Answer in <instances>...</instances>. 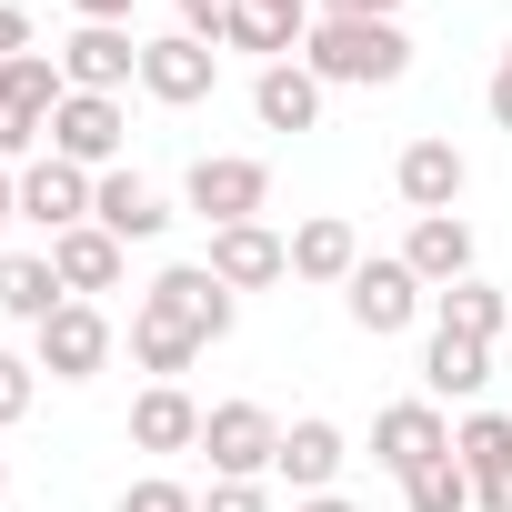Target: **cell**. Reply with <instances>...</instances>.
<instances>
[{
    "mask_svg": "<svg viewBox=\"0 0 512 512\" xmlns=\"http://www.w3.org/2000/svg\"><path fill=\"white\" fill-rule=\"evenodd\" d=\"M302 71L322 81V91H392L402 71H412V41H402V21H312V41H302Z\"/></svg>",
    "mask_w": 512,
    "mask_h": 512,
    "instance_id": "cell-1",
    "label": "cell"
},
{
    "mask_svg": "<svg viewBox=\"0 0 512 512\" xmlns=\"http://www.w3.org/2000/svg\"><path fill=\"white\" fill-rule=\"evenodd\" d=\"M141 312H151V322H171V332H191V342L211 352V342H221V332L241 322V292H231V282H221L211 262H171V272H161V282L141 292Z\"/></svg>",
    "mask_w": 512,
    "mask_h": 512,
    "instance_id": "cell-2",
    "label": "cell"
},
{
    "mask_svg": "<svg viewBox=\"0 0 512 512\" xmlns=\"http://www.w3.org/2000/svg\"><path fill=\"white\" fill-rule=\"evenodd\" d=\"M181 201H191L211 231L262 221V211H272V161H251V151H201V161L181 171Z\"/></svg>",
    "mask_w": 512,
    "mask_h": 512,
    "instance_id": "cell-3",
    "label": "cell"
},
{
    "mask_svg": "<svg viewBox=\"0 0 512 512\" xmlns=\"http://www.w3.org/2000/svg\"><path fill=\"white\" fill-rule=\"evenodd\" d=\"M422 272L402 262V251H362V272L342 282V312H352V332H372V342H392V332H412L422 322Z\"/></svg>",
    "mask_w": 512,
    "mask_h": 512,
    "instance_id": "cell-4",
    "label": "cell"
},
{
    "mask_svg": "<svg viewBox=\"0 0 512 512\" xmlns=\"http://www.w3.org/2000/svg\"><path fill=\"white\" fill-rule=\"evenodd\" d=\"M201 452H211V482H272L282 422H272L262 402H211V412H201Z\"/></svg>",
    "mask_w": 512,
    "mask_h": 512,
    "instance_id": "cell-5",
    "label": "cell"
},
{
    "mask_svg": "<svg viewBox=\"0 0 512 512\" xmlns=\"http://www.w3.org/2000/svg\"><path fill=\"white\" fill-rule=\"evenodd\" d=\"M71 101V81H61V61H0V161H21L31 141H51V111Z\"/></svg>",
    "mask_w": 512,
    "mask_h": 512,
    "instance_id": "cell-6",
    "label": "cell"
},
{
    "mask_svg": "<svg viewBox=\"0 0 512 512\" xmlns=\"http://www.w3.org/2000/svg\"><path fill=\"white\" fill-rule=\"evenodd\" d=\"M121 141H131V111H121L111 91H71V101L51 111V151H61V161H81L91 181H101V171H121Z\"/></svg>",
    "mask_w": 512,
    "mask_h": 512,
    "instance_id": "cell-7",
    "label": "cell"
},
{
    "mask_svg": "<svg viewBox=\"0 0 512 512\" xmlns=\"http://www.w3.org/2000/svg\"><path fill=\"white\" fill-rule=\"evenodd\" d=\"M211 81H221V51H211L201 31H161V41H141V91H151L161 111L211 101Z\"/></svg>",
    "mask_w": 512,
    "mask_h": 512,
    "instance_id": "cell-8",
    "label": "cell"
},
{
    "mask_svg": "<svg viewBox=\"0 0 512 512\" xmlns=\"http://www.w3.org/2000/svg\"><path fill=\"white\" fill-rule=\"evenodd\" d=\"M51 61H61V81H71V91H111V101L141 81V41H131L121 21H81Z\"/></svg>",
    "mask_w": 512,
    "mask_h": 512,
    "instance_id": "cell-9",
    "label": "cell"
},
{
    "mask_svg": "<svg viewBox=\"0 0 512 512\" xmlns=\"http://www.w3.org/2000/svg\"><path fill=\"white\" fill-rule=\"evenodd\" d=\"M31 352H41L51 382H91V372L111 362V312H101V302H61V312L31 332Z\"/></svg>",
    "mask_w": 512,
    "mask_h": 512,
    "instance_id": "cell-10",
    "label": "cell"
},
{
    "mask_svg": "<svg viewBox=\"0 0 512 512\" xmlns=\"http://www.w3.org/2000/svg\"><path fill=\"white\" fill-rule=\"evenodd\" d=\"M452 462H462V482H472V512H512V422H502V412H462Z\"/></svg>",
    "mask_w": 512,
    "mask_h": 512,
    "instance_id": "cell-11",
    "label": "cell"
},
{
    "mask_svg": "<svg viewBox=\"0 0 512 512\" xmlns=\"http://www.w3.org/2000/svg\"><path fill=\"white\" fill-rule=\"evenodd\" d=\"M201 262H211L231 292H272V282H292V241H282L272 221H231V231H211Z\"/></svg>",
    "mask_w": 512,
    "mask_h": 512,
    "instance_id": "cell-12",
    "label": "cell"
},
{
    "mask_svg": "<svg viewBox=\"0 0 512 512\" xmlns=\"http://www.w3.org/2000/svg\"><path fill=\"white\" fill-rule=\"evenodd\" d=\"M452 452V422H442V402H392V412H372V462L402 482V472H422V462H442Z\"/></svg>",
    "mask_w": 512,
    "mask_h": 512,
    "instance_id": "cell-13",
    "label": "cell"
},
{
    "mask_svg": "<svg viewBox=\"0 0 512 512\" xmlns=\"http://www.w3.org/2000/svg\"><path fill=\"white\" fill-rule=\"evenodd\" d=\"M462 181H472V161H462L442 131L402 141V161H392V191H402L412 211H452V201H462Z\"/></svg>",
    "mask_w": 512,
    "mask_h": 512,
    "instance_id": "cell-14",
    "label": "cell"
},
{
    "mask_svg": "<svg viewBox=\"0 0 512 512\" xmlns=\"http://www.w3.org/2000/svg\"><path fill=\"white\" fill-rule=\"evenodd\" d=\"M21 221H41L51 241H61V231H81V221H91V171H81V161H61V151H51V161H31V171H21Z\"/></svg>",
    "mask_w": 512,
    "mask_h": 512,
    "instance_id": "cell-15",
    "label": "cell"
},
{
    "mask_svg": "<svg viewBox=\"0 0 512 512\" xmlns=\"http://www.w3.org/2000/svg\"><path fill=\"white\" fill-rule=\"evenodd\" d=\"M342 462H352V442H342V422H322V412H302V422H282V482L312 502V492H332L342 482Z\"/></svg>",
    "mask_w": 512,
    "mask_h": 512,
    "instance_id": "cell-16",
    "label": "cell"
},
{
    "mask_svg": "<svg viewBox=\"0 0 512 512\" xmlns=\"http://www.w3.org/2000/svg\"><path fill=\"white\" fill-rule=\"evenodd\" d=\"M91 221H101L111 241H161V231H171V201H161L141 171H101V181H91Z\"/></svg>",
    "mask_w": 512,
    "mask_h": 512,
    "instance_id": "cell-17",
    "label": "cell"
},
{
    "mask_svg": "<svg viewBox=\"0 0 512 512\" xmlns=\"http://www.w3.org/2000/svg\"><path fill=\"white\" fill-rule=\"evenodd\" d=\"M402 262L422 272V292L472 282V221H462V211H422V221H412V241H402Z\"/></svg>",
    "mask_w": 512,
    "mask_h": 512,
    "instance_id": "cell-18",
    "label": "cell"
},
{
    "mask_svg": "<svg viewBox=\"0 0 512 512\" xmlns=\"http://www.w3.org/2000/svg\"><path fill=\"white\" fill-rule=\"evenodd\" d=\"M302 41H312V31H302V21H282L272 0H231V11L211 21V51H251L262 71H272V61H292Z\"/></svg>",
    "mask_w": 512,
    "mask_h": 512,
    "instance_id": "cell-19",
    "label": "cell"
},
{
    "mask_svg": "<svg viewBox=\"0 0 512 512\" xmlns=\"http://www.w3.org/2000/svg\"><path fill=\"white\" fill-rule=\"evenodd\" d=\"M121 262H131V241H111L101 221H81V231H61V241H51V272H61V292H71V302L111 292V282H121Z\"/></svg>",
    "mask_w": 512,
    "mask_h": 512,
    "instance_id": "cell-20",
    "label": "cell"
},
{
    "mask_svg": "<svg viewBox=\"0 0 512 512\" xmlns=\"http://www.w3.org/2000/svg\"><path fill=\"white\" fill-rule=\"evenodd\" d=\"M352 272H362V231H352L342 211H312V221L292 231V282H332V292H342Z\"/></svg>",
    "mask_w": 512,
    "mask_h": 512,
    "instance_id": "cell-21",
    "label": "cell"
},
{
    "mask_svg": "<svg viewBox=\"0 0 512 512\" xmlns=\"http://www.w3.org/2000/svg\"><path fill=\"white\" fill-rule=\"evenodd\" d=\"M131 442H141V452H201V402H191L181 382H151V392L131 402Z\"/></svg>",
    "mask_w": 512,
    "mask_h": 512,
    "instance_id": "cell-22",
    "label": "cell"
},
{
    "mask_svg": "<svg viewBox=\"0 0 512 512\" xmlns=\"http://www.w3.org/2000/svg\"><path fill=\"white\" fill-rule=\"evenodd\" d=\"M492 382V342H462V332H432L422 342V392L432 402H472Z\"/></svg>",
    "mask_w": 512,
    "mask_h": 512,
    "instance_id": "cell-23",
    "label": "cell"
},
{
    "mask_svg": "<svg viewBox=\"0 0 512 512\" xmlns=\"http://www.w3.org/2000/svg\"><path fill=\"white\" fill-rule=\"evenodd\" d=\"M251 111H262V131H312L322 121V81L302 61H272L262 81H251Z\"/></svg>",
    "mask_w": 512,
    "mask_h": 512,
    "instance_id": "cell-24",
    "label": "cell"
},
{
    "mask_svg": "<svg viewBox=\"0 0 512 512\" xmlns=\"http://www.w3.org/2000/svg\"><path fill=\"white\" fill-rule=\"evenodd\" d=\"M71 292H61V272H51V251H11V262H0V312H11V322H51Z\"/></svg>",
    "mask_w": 512,
    "mask_h": 512,
    "instance_id": "cell-25",
    "label": "cell"
},
{
    "mask_svg": "<svg viewBox=\"0 0 512 512\" xmlns=\"http://www.w3.org/2000/svg\"><path fill=\"white\" fill-rule=\"evenodd\" d=\"M502 322H512V302H502V292H492L482 272H472V282H452V292H432V332H462V342H492Z\"/></svg>",
    "mask_w": 512,
    "mask_h": 512,
    "instance_id": "cell-26",
    "label": "cell"
},
{
    "mask_svg": "<svg viewBox=\"0 0 512 512\" xmlns=\"http://www.w3.org/2000/svg\"><path fill=\"white\" fill-rule=\"evenodd\" d=\"M131 362H141L151 382H181V372L201 362V342H191V332H171V322H151V312H131Z\"/></svg>",
    "mask_w": 512,
    "mask_h": 512,
    "instance_id": "cell-27",
    "label": "cell"
},
{
    "mask_svg": "<svg viewBox=\"0 0 512 512\" xmlns=\"http://www.w3.org/2000/svg\"><path fill=\"white\" fill-rule=\"evenodd\" d=\"M402 512H472V482H462V462L442 452V462L402 472Z\"/></svg>",
    "mask_w": 512,
    "mask_h": 512,
    "instance_id": "cell-28",
    "label": "cell"
},
{
    "mask_svg": "<svg viewBox=\"0 0 512 512\" xmlns=\"http://www.w3.org/2000/svg\"><path fill=\"white\" fill-rule=\"evenodd\" d=\"M121 512H201V492H191V482H171V472H141V482L121 492Z\"/></svg>",
    "mask_w": 512,
    "mask_h": 512,
    "instance_id": "cell-29",
    "label": "cell"
},
{
    "mask_svg": "<svg viewBox=\"0 0 512 512\" xmlns=\"http://www.w3.org/2000/svg\"><path fill=\"white\" fill-rule=\"evenodd\" d=\"M31 392H41V362H21V352H0V432H11V422L31 412Z\"/></svg>",
    "mask_w": 512,
    "mask_h": 512,
    "instance_id": "cell-30",
    "label": "cell"
},
{
    "mask_svg": "<svg viewBox=\"0 0 512 512\" xmlns=\"http://www.w3.org/2000/svg\"><path fill=\"white\" fill-rule=\"evenodd\" d=\"M201 512H272V492H262V482H211Z\"/></svg>",
    "mask_w": 512,
    "mask_h": 512,
    "instance_id": "cell-31",
    "label": "cell"
},
{
    "mask_svg": "<svg viewBox=\"0 0 512 512\" xmlns=\"http://www.w3.org/2000/svg\"><path fill=\"white\" fill-rule=\"evenodd\" d=\"M0 61H31V11L21 0H0Z\"/></svg>",
    "mask_w": 512,
    "mask_h": 512,
    "instance_id": "cell-32",
    "label": "cell"
},
{
    "mask_svg": "<svg viewBox=\"0 0 512 512\" xmlns=\"http://www.w3.org/2000/svg\"><path fill=\"white\" fill-rule=\"evenodd\" d=\"M482 101H492V131H512V41H502V61H492V91H482Z\"/></svg>",
    "mask_w": 512,
    "mask_h": 512,
    "instance_id": "cell-33",
    "label": "cell"
},
{
    "mask_svg": "<svg viewBox=\"0 0 512 512\" xmlns=\"http://www.w3.org/2000/svg\"><path fill=\"white\" fill-rule=\"evenodd\" d=\"M322 11H332V21H392L402 0H322Z\"/></svg>",
    "mask_w": 512,
    "mask_h": 512,
    "instance_id": "cell-34",
    "label": "cell"
},
{
    "mask_svg": "<svg viewBox=\"0 0 512 512\" xmlns=\"http://www.w3.org/2000/svg\"><path fill=\"white\" fill-rule=\"evenodd\" d=\"M221 11H231V0H181V21H191L201 41H211V21H221Z\"/></svg>",
    "mask_w": 512,
    "mask_h": 512,
    "instance_id": "cell-35",
    "label": "cell"
},
{
    "mask_svg": "<svg viewBox=\"0 0 512 512\" xmlns=\"http://www.w3.org/2000/svg\"><path fill=\"white\" fill-rule=\"evenodd\" d=\"M21 221V181H11V161H0V231Z\"/></svg>",
    "mask_w": 512,
    "mask_h": 512,
    "instance_id": "cell-36",
    "label": "cell"
},
{
    "mask_svg": "<svg viewBox=\"0 0 512 512\" xmlns=\"http://www.w3.org/2000/svg\"><path fill=\"white\" fill-rule=\"evenodd\" d=\"M81 21H131V0H71Z\"/></svg>",
    "mask_w": 512,
    "mask_h": 512,
    "instance_id": "cell-37",
    "label": "cell"
},
{
    "mask_svg": "<svg viewBox=\"0 0 512 512\" xmlns=\"http://www.w3.org/2000/svg\"><path fill=\"white\" fill-rule=\"evenodd\" d=\"M272 11H282V21H302V31H312V21H322V0H272Z\"/></svg>",
    "mask_w": 512,
    "mask_h": 512,
    "instance_id": "cell-38",
    "label": "cell"
},
{
    "mask_svg": "<svg viewBox=\"0 0 512 512\" xmlns=\"http://www.w3.org/2000/svg\"><path fill=\"white\" fill-rule=\"evenodd\" d=\"M292 512H362V502H342V492H312V502H292Z\"/></svg>",
    "mask_w": 512,
    "mask_h": 512,
    "instance_id": "cell-39",
    "label": "cell"
},
{
    "mask_svg": "<svg viewBox=\"0 0 512 512\" xmlns=\"http://www.w3.org/2000/svg\"><path fill=\"white\" fill-rule=\"evenodd\" d=\"M0 492H11V462H0Z\"/></svg>",
    "mask_w": 512,
    "mask_h": 512,
    "instance_id": "cell-40",
    "label": "cell"
}]
</instances>
